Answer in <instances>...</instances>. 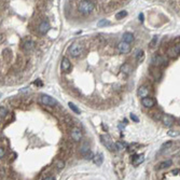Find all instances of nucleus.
<instances>
[{
    "instance_id": "f257e3e1",
    "label": "nucleus",
    "mask_w": 180,
    "mask_h": 180,
    "mask_svg": "<svg viewBox=\"0 0 180 180\" xmlns=\"http://www.w3.org/2000/svg\"><path fill=\"white\" fill-rule=\"evenodd\" d=\"M94 8H95L94 2L93 1H88V0H82L78 4V10L83 15H88L90 13H92Z\"/></svg>"
},
{
    "instance_id": "f03ea898",
    "label": "nucleus",
    "mask_w": 180,
    "mask_h": 180,
    "mask_svg": "<svg viewBox=\"0 0 180 180\" xmlns=\"http://www.w3.org/2000/svg\"><path fill=\"white\" fill-rule=\"evenodd\" d=\"M83 52V46L79 43H72L68 48V53L72 57H79Z\"/></svg>"
},
{
    "instance_id": "7ed1b4c3",
    "label": "nucleus",
    "mask_w": 180,
    "mask_h": 180,
    "mask_svg": "<svg viewBox=\"0 0 180 180\" xmlns=\"http://www.w3.org/2000/svg\"><path fill=\"white\" fill-rule=\"evenodd\" d=\"M100 141L103 143V146L106 147L109 151H114L115 150V143H113L112 139L110 138L109 135H100Z\"/></svg>"
},
{
    "instance_id": "20e7f679",
    "label": "nucleus",
    "mask_w": 180,
    "mask_h": 180,
    "mask_svg": "<svg viewBox=\"0 0 180 180\" xmlns=\"http://www.w3.org/2000/svg\"><path fill=\"white\" fill-rule=\"evenodd\" d=\"M40 101H41V103L46 105V106H49V107H54V106L57 105L56 99H54L52 96L46 95V94H42L40 96Z\"/></svg>"
},
{
    "instance_id": "39448f33",
    "label": "nucleus",
    "mask_w": 180,
    "mask_h": 180,
    "mask_svg": "<svg viewBox=\"0 0 180 180\" xmlns=\"http://www.w3.org/2000/svg\"><path fill=\"white\" fill-rule=\"evenodd\" d=\"M151 63H152V65L153 66H162V65H166L167 64V59L164 57V56H162V55H159V54H155L152 56L151 58Z\"/></svg>"
},
{
    "instance_id": "423d86ee",
    "label": "nucleus",
    "mask_w": 180,
    "mask_h": 180,
    "mask_svg": "<svg viewBox=\"0 0 180 180\" xmlns=\"http://www.w3.org/2000/svg\"><path fill=\"white\" fill-rule=\"evenodd\" d=\"M70 136H71V139H72L73 141L79 142L81 140V138H82V132H81V130L79 127H73L72 130H71Z\"/></svg>"
},
{
    "instance_id": "0eeeda50",
    "label": "nucleus",
    "mask_w": 180,
    "mask_h": 180,
    "mask_svg": "<svg viewBox=\"0 0 180 180\" xmlns=\"http://www.w3.org/2000/svg\"><path fill=\"white\" fill-rule=\"evenodd\" d=\"M118 51H119L120 54H127L130 51V43L124 42V41H121V42L118 44Z\"/></svg>"
},
{
    "instance_id": "6e6552de",
    "label": "nucleus",
    "mask_w": 180,
    "mask_h": 180,
    "mask_svg": "<svg viewBox=\"0 0 180 180\" xmlns=\"http://www.w3.org/2000/svg\"><path fill=\"white\" fill-rule=\"evenodd\" d=\"M61 71H64V72H69L70 71V69H71V63H70L68 57H63L61 63Z\"/></svg>"
},
{
    "instance_id": "1a4fd4ad",
    "label": "nucleus",
    "mask_w": 180,
    "mask_h": 180,
    "mask_svg": "<svg viewBox=\"0 0 180 180\" xmlns=\"http://www.w3.org/2000/svg\"><path fill=\"white\" fill-rule=\"evenodd\" d=\"M161 121L165 126H167V127L174 125V123H175V119H174V117H172V115H169V114H164L163 115V117L161 118Z\"/></svg>"
},
{
    "instance_id": "9d476101",
    "label": "nucleus",
    "mask_w": 180,
    "mask_h": 180,
    "mask_svg": "<svg viewBox=\"0 0 180 180\" xmlns=\"http://www.w3.org/2000/svg\"><path fill=\"white\" fill-rule=\"evenodd\" d=\"M50 28H51L50 23H49L48 21H43V22H41V23H40V25H39L38 30H39V32H40V34H46L48 31L50 30Z\"/></svg>"
},
{
    "instance_id": "9b49d317",
    "label": "nucleus",
    "mask_w": 180,
    "mask_h": 180,
    "mask_svg": "<svg viewBox=\"0 0 180 180\" xmlns=\"http://www.w3.org/2000/svg\"><path fill=\"white\" fill-rule=\"evenodd\" d=\"M141 103L143 107L146 108H152L155 106V100L153 98H151V97H145V98H142L141 99Z\"/></svg>"
},
{
    "instance_id": "f8f14e48",
    "label": "nucleus",
    "mask_w": 180,
    "mask_h": 180,
    "mask_svg": "<svg viewBox=\"0 0 180 180\" xmlns=\"http://www.w3.org/2000/svg\"><path fill=\"white\" fill-rule=\"evenodd\" d=\"M80 152L81 154L83 155L84 157H86L88 154L91 153V150H90V146H88V143L86 141H84L82 145H81V148H80Z\"/></svg>"
},
{
    "instance_id": "ddd939ff",
    "label": "nucleus",
    "mask_w": 180,
    "mask_h": 180,
    "mask_svg": "<svg viewBox=\"0 0 180 180\" xmlns=\"http://www.w3.org/2000/svg\"><path fill=\"white\" fill-rule=\"evenodd\" d=\"M137 95L139 97H141V99L145 98V97H148L149 96V90H148V88L147 86H140L137 91Z\"/></svg>"
},
{
    "instance_id": "4468645a",
    "label": "nucleus",
    "mask_w": 180,
    "mask_h": 180,
    "mask_svg": "<svg viewBox=\"0 0 180 180\" xmlns=\"http://www.w3.org/2000/svg\"><path fill=\"white\" fill-rule=\"evenodd\" d=\"M145 161V155L143 154H138V155H135L133 157V160H132V163L134 166H138V165H140L142 162Z\"/></svg>"
},
{
    "instance_id": "2eb2a0df",
    "label": "nucleus",
    "mask_w": 180,
    "mask_h": 180,
    "mask_svg": "<svg viewBox=\"0 0 180 180\" xmlns=\"http://www.w3.org/2000/svg\"><path fill=\"white\" fill-rule=\"evenodd\" d=\"M23 49L26 52H30L34 49V41H31V40H26L23 44Z\"/></svg>"
},
{
    "instance_id": "dca6fc26",
    "label": "nucleus",
    "mask_w": 180,
    "mask_h": 180,
    "mask_svg": "<svg viewBox=\"0 0 180 180\" xmlns=\"http://www.w3.org/2000/svg\"><path fill=\"white\" fill-rule=\"evenodd\" d=\"M122 38H123L122 41H124V42H127V43H132L135 40L134 34H132V32H124V34H123Z\"/></svg>"
},
{
    "instance_id": "f3484780",
    "label": "nucleus",
    "mask_w": 180,
    "mask_h": 180,
    "mask_svg": "<svg viewBox=\"0 0 180 180\" xmlns=\"http://www.w3.org/2000/svg\"><path fill=\"white\" fill-rule=\"evenodd\" d=\"M172 160H166V161L161 162L159 166H157V169H164V168H168L169 166H172Z\"/></svg>"
},
{
    "instance_id": "a211bd4d",
    "label": "nucleus",
    "mask_w": 180,
    "mask_h": 180,
    "mask_svg": "<svg viewBox=\"0 0 180 180\" xmlns=\"http://www.w3.org/2000/svg\"><path fill=\"white\" fill-rule=\"evenodd\" d=\"M93 161L95 163L97 166H99V165L103 164V154L101 153H97L96 155H94V159H93Z\"/></svg>"
},
{
    "instance_id": "6ab92c4d",
    "label": "nucleus",
    "mask_w": 180,
    "mask_h": 180,
    "mask_svg": "<svg viewBox=\"0 0 180 180\" xmlns=\"http://www.w3.org/2000/svg\"><path fill=\"white\" fill-rule=\"evenodd\" d=\"M68 106H69V108H70V109H71V110L74 112V113H77V114H80V113H81V110L77 107V106H76V105H74V103H69Z\"/></svg>"
},
{
    "instance_id": "aec40b11",
    "label": "nucleus",
    "mask_w": 180,
    "mask_h": 180,
    "mask_svg": "<svg viewBox=\"0 0 180 180\" xmlns=\"http://www.w3.org/2000/svg\"><path fill=\"white\" fill-rule=\"evenodd\" d=\"M126 15H127V12L123 10V11H120L115 14V19H124Z\"/></svg>"
},
{
    "instance_id": "412c9836",
    "label": "nucleus",
    "mask_w": 180,
    "mask_h": 180,
    "mask_svg": "<svg viewBox=\"0 0 180 180\" xmlns=\"http://www.w3.org/2000/svg\"><path fill=\"white\" fill-rule=\"evenodd\" d=\"M121 71L124 73H126V74H128V73L130 72V66L128 65V64H124V65L121 67Z\"/></svg>"
},
{
    "instance_id": "4be33fe9",
    "label": "nucleus",
    "mask_w": 180,
    "mask_h": 180,
    "mask_svg": "<svg viewBox=\"0 0 180 180\" xmlns=\"http://www.w3.org/2000/svg\"><path fill=\"white\" fill-rule=\"evenodd\" d=\"M135 57H136V61H139L143 57V51L142 50H137L136 51V53H135Z\"/></svg>"
},
{
    "instance_id": "5701e85b",
    "label": "nucleus",
    "mask_w": 180,
    "mask_h": 180,
    "mask_svg": "<svg viewBox=\"0 0 180 180\" xmlns=\"http://www.w3.org/2000/svg\"><path fill=\"white\" fill-rule=\"evenodd\" d=\"M110 25V22L108 19H100L99 22L97 23V26L98 27H103V26H109Z\"/></svg>"
},
{
    "instance_id": "b1692460",
    "label": "nucleus",
    "mask_w": 180,
    "mask_h": 180,
    "mask_svg": "<svg viewBox=\"0 0 180 180\" xmlns=\"http://www.w3.org/2000/svg\"><path fill=\"white\" fill-rule=\"evenodd\" d=\"M167 55H168L169 57H175V56H177L178 54L176 53V51H175V49H174V46H172V48H169L168 50H167Z\"/></svg>"
},
{
    "instance_id": "393cba45",
    "label": "nucleus",
    "mask_w": 180,
    "mask_h": 180,
    "mask_svg": "<svg viewBox=\"0 0 180 180\" xmlns=\"http://www.w3.org/2000/svg\"><path fill=\"white\" fill-rule=\"evenodd\" d=\"M167 135L168 136H170V137H177V136H180V132H178V130H168L167 132Z\"/></svg>"
},
{
    "instance_id": "a878e982",
    "label": "nucleus",
    "mask_w": 180,
    "mask_h": 180,
    "mask_svg": "<svg viewBox=\"0 0 180 180\" xmlns=\"http://www.w3.org/2000/svg\"><path fill=\"white\" fill-rule=\"evenodd\" d=\"M125 147H126V145H125V143H123V142H120V141L115 142V149L117 150H123Z\"/></svg>"
},
{
    "instance_id": "bb28decb",
    "label": "nucleus",
    "mask_w": 180,
    "mask_h": 180,
    "mask_svg": "<svg viewBox=\"0 0 180 180\" xmlns=\"http://www.w3.org/2000/svg\"><path fill=\"white\" fill-rule=\"evenodd\" d=\"M172 146V141H168V142H165V143H163V145H162V149H169V148H170V147Z\"/></svg>"
},
{
    "instance_id": "cd10ccee",
    "label": "nucleus",
    "mask_w": 180,
    "mask_h": 180,
    "mask_svg": "<svg viewBox=\"0 0 180 180\" xmlns=\"http://www.w3.org/2000/svg\"><path fill=\"white\" fill-rule=\"evenodd\" d=\"M64 166H65V163H64L63 161H57L56 162V167H57V169L61 170V169L64 168Z\"/></svg>"
},
{
    "instance_id": "c85d7f7f",
    "label": "nucleus",
    "mask_w": 180,
    "mask_h": 180,
    "mask_svg": "<svg viewBox=\"0 0 180 180\" xmlns=\"http://www.w3.org/2000/svg\"><path fill=\"white\" fill-rule=\"evenodd\" d=\"M0 114H1V118H2V117H6V114H7V109L4 107L0 108Z\"/></svg>"
},
{
    "instance_id": "c756f323",
    "label": "nucleus",
    "mask_w": 180,
    "mask_h": 180,
    "mask_svg": "<svg viewBox=\"0 0 180 180\" xmlns=\"http://www.w3.org/2000/svg\"><path fill=\"white\" fill-rule=\"evenodd\" d=\"M157 36H154L153 37V39H152V41L150 42V46H155V43H157Z\"/></svg>"
},
{
    "instance_id": "7c9ffc66",
    "label": "nucleus",
    "mask_w": 180,
    "mask_h": 180,
    "mask_svg": "<svg viewBox=\"0 0 180 180\" xmlns=\"http://www.w3.org/2000/svg\"><path fill=\"white\" fill-rule=\"evenodd\" d=\"M130 119L133 120L134 122H136V123H137V122H139V119H138V118H137V117H136V115L134 114V113H130Z\"/></svg>"
},
{
    "instance_id": "2f4dec72",
    "label": "nucleus",
    "mask_w": 180,
    "mask_h": 180,
    "mask_svg": "<svg viewBox=\"0 0 180 180\" xmlns=\"http://www.w3.org/2000/svg\"><path fill=\"white\" fill-rule=\"evenodd\" d=\"M4 154H6V149L4 148H0V157L2 159V157H4Z\"/></svg>"
},
{
    "instance_id": "473e14b6",
    "label": "nucleus",
    "mask_w": 180,
    "mask_h": 180,
    "mask_svg": "<svg viewBox=\"0 0 180 180\" xmlns=\"http://www.w3.org/2000/svg\"><path fill=\"white\" fill-rule=\"evenodd\" d=\"M174 49H175V51H176L177 54H180V43H179V44L174 46Z\"/></svg>"
},
{
    "instance_id": "72a5a7b5",
    "label": "nucleus",
    "mask_w": 180,
    "mask_h": 180,
    "mask_svg": "<svg viewBox=\"0 0 180 180\" xmlns=\"http://www.w3.org/2000/svg\"><path fill=\"white\" fill-rule=\"evenodd\" d=\"M43 180H55V178L53 176H50V177H46Z\"/></svg>"
},
{
    "instance_id": "f704fd0d",
    "label": "nucleus",
    "mask_w": 180,
    "mask_h": 180,
    "mask_svg": "<svg viewBox=\"0 0 180 180\" xmlns=\"http://www.w3.org/2000/svg\"><path fill=\"white\" fill-rule=\"evenodd\" d=\"M179 172H180V169H175V170H172V174H174V175H178Z\"/></svg>"
},
{
    "instance_id": "c9c22d12",
    "label": "nucleus",
    "mask_w": 180,
    "mask_h": 180,
    "mask_svg": "<svg viewBox=\"0 0 180 180\" xmlns=\"http://www.w3.org/2000/svg\"><path fill=\"white\" fill-rule=\"evenodd\" d=\"M139 21H140V22H143V14H142V13L139 14Z\"/></svg>"
},
{
    "instance_id": "e433bc0d",
    "label": "nucleus",
    "mask_w": 180,
    "mask_h": 180,
    "mask_svg": "<svg viewBox=\"0 0 180 180\" xmlns=\"http://www.w3.org/2000/svg\"><path fill=\"white\" fill-rule=\"evenodd\" d=\"M179 124H180V119H179Z\"/></svg>"
},
{
    "instance_id": "4c0bfd02",
    "label": "nucleus",
    "mask_w": 180,
    "mask_h": 180,
    "mask_svg": "<svg viewBox=\"0 0 180 180\" xmlns=\"http://www.w3.org/2000/svg\"><path fill=\"white\" fill-rule=\"evenodd\" d=\"M179 155H180V152H179Z\"/></svg>"
}]
</instances>
